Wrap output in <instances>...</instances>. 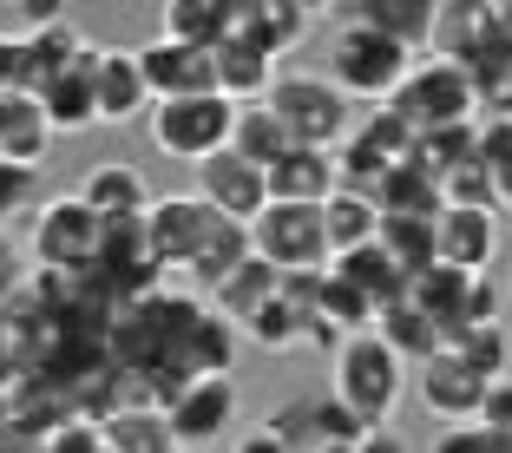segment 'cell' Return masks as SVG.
Returning a JSON list of instances; mask_svg holds the SVG:
<instances>
[{"label": "cell", "mask_w": 512, "mask_h": 453, "mask_svg": "<svg viewBox=\"0 0 512 453\" xmlns=\"http://www.w3.org/2000/svg\"><path fill=\"white\" fill-rule=\"evenodd\" d=\"M407 375H414V368H407L375 329L342 335L335 355H329V394L362 427H394V414L407 408Z\"/></svg>", "instance_id": "1"}, {"label": "cell", "mask_w": 512, "mask_h": 453, "mask_svg": "<svg viewBox=\"0 0 512 453\" xmlns=\"http://www.w3.org/2000/svg\"><path fill=\"white\" fill-rule=\"evenodd\" d=\"M407 66H414V53H401L394 40H381L375 27H362V20H348L329 33V66H322V79H329L335 92H342L348 106H388L394 92H401Z\"/></svg>", "instance_id": "2"}, {"label": "cell", "mask_w": 512, "mask_h": 453, "mask_svg": "<svg viewBox=\"0 0 512 453\" xmlns=\"http://www.w3.org/2000/svg\"><path fill=\"white\" fill-rule=\"evenodd\" d=\"M388 106H394V119H401L414 138H434V132H460V125H473V112H480V86L467 79L460 60H447V53H421V60L407 66L401 92H394Z\"/></svg>", "instance_id": "3"}, {"label": "cell", "mask_w": 512, "mask_h": 453, "mask_svg": "<svg viewBox=\"0 0 512 453\" xmlns=\"http://www.w3.org/2000/svg\"><path fill=\"white\" fill-rule=\"evenodd\" d=\"M230 132H237V106L224 92H191V99H151L145 112V145L158 158H178V165H204L217 151H230Z\"/></svg>", "instance_id": "4"}, {"label": "cell", "mask_w": 512, "mask_h": 453, "mask_svg": "<svg viewBox=\"0 0 512 453\" xmlns=\"http://www.w3.org/2000/svg\"><path fill=\"white\" fill-rule=\"evenodd\" d=\"M99 250H106V224H99L73 191L33 204L27 257H33L40 276H92V270H99Z\"/></svg>", "instance_id": "5"}, {"label": "cell", "mask_w": 512, "mask_h": 453, "mask_svg": "<svg viewBox=\"0 0 512 453\" xmlns=\"http://www.w3.org/2000/svg\"><path fill=\"white\" fill-rule=\"evenodd\" d=\"M263 106H270L276 119L289 125V138L309 145V151H335L348 132H355V106H348L322 73H302V66H283V73H276V86H270Z\"/></svg>", "instance_id": "6"}, {"label": "cell", "mask_w": 512, "mask_h": 453, "mask_svg": "<svg viewBox=\"0 0 512 453\" xmlns=\"http://www.w3.org/2000/svg\"><path fill=\"white\" fill-rule=\"evenodd\" d=\"M250 257L276 276H322L329 270V237H322V204H263L250 217Z\"/></svg>", "instance_id": "7"}, {"label": "cell", "mask_w": 512, "mask_h": 453, "mask_svg": "<svg viewBox=\"0 0 512 453\" xmlns=\"http://www.w3.org/2000/svg\"><path fill=\"white\" fill-rule=\"evenodd\" d=\"M407 302H414L447 342L467 335V329H480V322H499V309H506L493 276H460V270H447V263L407 276Z\"/></svg>", "instance_id": "8"}, {"label": "cell", "mask_w": 512, "mask_h": 453, "mask_svg": "<svg viewBox=\"0 0 512 453\" xmlns=\"http://www.w3.org/2000/svg\"><path fill=\"white\" fill-rule=\"evenodd\" d=\"M165 421H171L184 453H211L224 440H237V421H243L237 375H191L178 388V401L165 408Z\"/></svg>", "instance_id": "9"}, {"label": "cell", "mask_w": 512, "mask_h": 453, "mask_svg": "<svg viewBox=\"0 0 512 453\" xmlns=\"http://www.w3.org/2000/svg\"><path fill=\"white\" fill-rule=\"evenodd\" d=\"M493 381H480L453 348H440V355H427L414 375H407V394L421 401V414H434L440 427H460V421H480V401Z\"/></svg>", "instance_id": "10"}, {"label": "cell", "mask_w": 512, "mask_h": 453, "mask_svg": "<svg viewBox=\"0 0 512 453\" xmlns=\"http://www.w3.org/2000/svg\"><path fill=\"white\" fill-rule=\"evenodd\" d=\"M211 224L217 217L197 204L191 191H178V197H158L145 211V257H151V270L165 276V270H191V257L204 250V237H211Z\"/></svg>", "instance_id": "11"}, {"label": "cell", "mask_w": 512, "mask_h": 453, "mask_svg": "<svg viewBox=\"0 0 512 453\" xmlns=\"http://www.w3.org/2000/svg\"><path fill=\"white\" fill-rule=\"evenodd\" d=\"M191 197L211 217H224V224H250V217L270 204V184H263V171H256L250 158L217 151V158H204V165L191 171Z\"/></svg>", "instance_id": "12"}, {"label": "cell", "mask_w": 512, "mask_h": 453, "mask_svg": "<svg viewBox=\"0 0 512 453\" xmlns=\"http://www.w3.org/2000/svg\"><path fill=\"white\" fill-rule=\"evenodd\" d=\"M73 197L86 204L99 224H138V217L158 204V191H151V178L138 165H125V158H92L86 171H79Z\"/></svg>", "instance_id": "13"}, {"label": "cell", "mask_w": 512, "mask_h": 453, "mask_svg": "<svg viewBox=\"0 0 512 453\" xmlns=\"http://www.w3.org/2000/svg\"><path fill=\"white\" fill-rule=\"evenodd\" d=\"M276 434L289 440V453H322V447H355L368 434L355 414L335 401V394H289L283 408L270 414Z\"/></svg>", "instance_id": "14"}, {"label": "cell", "mask_w": 512, "mask_h": 453, "mask_svg": "<svg viewBox=\"0 0 512 453\" xmlns=\"http://www.w3.org/2000/svg\"><path fill=\"white\" fill-rule=\"evenodd\" d=\"M499 257V211H473V204H440L434 217V263L460 276H486Z\"/></svg>", "instance_id": "15"}, {"label": "cell", "mask_w": 512, "mask_h": 453, "mask_svg": "<svg viewBox=\"0 0 512 453\" xmlns=\"http://www.w3.org/2000/svg\"><path fill=\"white\" fill-rule=\"evenodd\" d=\"M132 60H138V73H145L151 99H191V92H217L211 53H204V46H184V40L151 33V40L132 46Z\"/></svg>", "instance_id": "16"}, {"label": "cell", "mask_w": 512, "mask_h": 453, "mask_svg": "<svg viewBox=\"0 0 512 453\" xmlns=\"http://www.w3.org/2000/svg\"><path fill=\"white\" fill-rule=\"evenodd\" d=\"M92 106H99V125H145L151 112V86L138 73L132 46H106L92 53Z\"/></svg>", "instance_id": "17"}, {"label": "cell", "mask_w": 512, "mask_h": 453, "mask_svg": "<svg viewBox=\"0 0 512 453\" xmlns=\"http://www.w3.org/2000/svg\"><path fill=\"white\" fill-rule=\"evenodd\" d=\"M309 33H316V14H309L302 0H237V40L256 46V53L276 60V66H283Z\"/></svg>", "instance_id": "18"}, {"label": "cell", "mask_w": 512, "mask_h": 453, "mask_svg": "<svg viewBox=\"0 0 512 453\" xmlns=\"http://www.w3.org/2000/svg\"><path fill=\"white\" fill-rule=\"evenodd\" d=\"M348 20H362L375 27L381 40H394L401 53H434V20H440V0H362V7H348Z\"/></svg>", "instance_id": "19"}, {"label": "cell", "mask_w": 512, "mask_h": 453, "mask_svg": "<svg viewBox=\"0 0 512 453\" xmlns=\"http://www.w3.org/2000/svg\"><path fill=\"white\" fill-rule=\"evenodd\" d=\"M263 184H270V204H329L342 191V171H335V151L296 145L283 165L263 171Z\"/></svg>", "instance_id": "20"}, {"label": "cell", "mask_w": 512, "mask_h": 453, "mask_svg": "<svg viewBox=\"0 0 512 453\" xmlns=\"http://www.w3.org/2000/svg\"><path fill=\"white\" fill-rule=\"evenodd\" d=\"M276 73H283V66L263 60L256 46H243L237 33H230V40L211 53V79H217V92H224L230 106H263V99H270V86H276Z\"/></svg>", "instance_id": "21"}, {"label": "cell", "mask_w": 512, "mask_h": 453, "mask_svg": "<svg viewBox=\"0 0 512 453\" xmlns=\"http://www.w3.org/2000/svg\"><path fill=\"white\" fill-rule=\"evenodd\" d=\"M46 151H53V125H46L40 99L33 92H0V158L40 171Z\"/></svg>", "instance_id": "22"}, {"label": "cell", "mask_w": 512, "mask_h": 453, "mask_svg": "<svg viewBox=\"0 0 512 453\" xmlns=\"http://www.w3.org/2000/svg\"><path fill=\"white\" fill-rule=\"evenodd\" d=\"M158 33L217 53V46L237 33V0H165V7H158Z\"/></svg>", "instance_id": "23"}, {"label": "cell", "mask_w": 512, "mask_h": 453, "mask_svg": "<svg viewBox=\"0 0 512 453\" xmlns=\"http://www.w3.org/2000/svg\"><path fill=\"white\" fill-rule=\"evenodd\" d=\"M329 270L342 276V283L355 289V296H362L375 316L388 309V302H401V296H407V270L388 257V250H381V243H362V250H348V257H335V263H329Z\"/></svg>", "instance_id": "24"}, {"label": "cell", "mask_w": 512, "mask_h": 453, "mask_svg": "<svg viewBox=\"0 0 512 453\" xmlns=\"http://www.w3.org/2000/svg\"><path fill=\"white\" fill-rule=\"evenodd\" d=\"M237 355H243V329L237 322L217 316V309H197L178 362L191 368V375H237Z\"/></svg>", "instance_id": "25"}, {"label": "cell", "mask_w": 512, "mask_h": 453, "mask_svg": "<svg viewBox=\"0 0 512 453\" xmlns=\"http://www.w3.org/2000/svg\"><path fill=\"white\" fill-rule=\"evenodd\" d=\"M99 53V46H92ZM46 112V125H53V138H73V132H92L99 125V106H92V60L73 66V73H60L46 92H33Z\"/></svg>", "instance_id": "26"}, {"label": "cell", "mask_w": 512, "mask_h": 453, "mask_svg": "<svg viewBox=\"0 0 512 453\" xmlns=\"http://www.w3.org/2000/svg\"><path fill=\"white\" fill-rule=\"evenodd\" d=\"M237 329H243V342H256L263 355H302V348H309V316H302V302L283 296V289H276L250 322H237Z\"/></svg>", "instance_id": "27"}, {"label": "cell", "mask_w": 512, "mask_h": 453, "mask_svg": "<svg viewBox=\"0 0 512 453\" xmlns=\"http://www.w3.org/2000/svg\"><path fill=\"white\" fill-rule=\"evenodd\" d=\"M322 237H329V263L348 257V250H362V243H375V237H381L375 197H362V191H335L329 204H322Z\"/></svg>", "instance_id": "28"}, {"label": "cell", "mask_w": 512, "mask_h": 453, "mask_svg": "<svg viewBox=\"0 0 512 453\" xmlns=\"http://www.w3.org/2000/svg\"><path fill=\"white\" fill-rule=\"evenodd\" d=\"M375 335L394 348V355H401L407 368H421L427 355H440V348H447V335H440V329H434V322H427L407 296H401V302H388V309L375 316Z\"/></svg>", "instance_id": "29"}, {"label": "cell", "mask_w": 512, "mask_h": 453, "mask_svg": "<svg viewBox=\"0 0 512 453\" xmlns=\"http://www.w3.org/2000/svg\"><path fill=\"white\" fill-rule=\"evenodd\" d=\"M230 151L237 158H250L256 171L283 165L289 151H296V138H289V125L276 119L270 106H237V132H230Z\"/></svg>", "instance_id": "30"}, {"label": "cell", "mask_w": 512, "mask_h": 453, "mask_svg": "<svg viewBox=\"0 0 512 453\" xmlns=\"http://www.w3.org/2000/svg\"><path fill=\"white\" fill-rule=\"evenodd\" d=\"M99 440H106V453H184L178 434H171L165 408H125L112 414L106 427H99Z\"/></svg>", "instance_id": "31"}, {"label": "cell", "mask_w": 512, "mask_h": 453, "mask_svg": "<svg viewBox=\"0 0 512 453\" xmlns=\"http://www.w3.org/2000/svg\"><path fill=\"white\" fill-rule=\"evenodd\" d=\"M276 289H283V276H276L270 263H256V257H250V263H243V270L211 296V309H217V316H230V322H250L256 309L276 296Z\"/></svg>", "instance_id": "32"}, {"label": "cell", "mask_w": 512, "mask_h": 453, "mask_svg": "<svg viewBox=\"0 0 512 453\" xmlns=\"http://www.w3.org/2000/svg\"><path fill=\"white\" fill-rule=\"evenodd\" d=\"M453 355L473 368L480 381H499V375H512V329L506 322H480V329H467V335H453Z\"/></svg>", "instance_id": "33"}, {"label": "cell", "mask_w": 512, "mask_h": 453, "mask_svg": "<svg viewBox=\"0 0 512 453\" xmlns=\"http://www.w3.org/2000/svg\"><path fill=\"white\" fill-rule=\"evenodd\" d=\"M381 250L401 263L407 276L434 270V217H381Z\"/></svg>", "instance_id": "34"}, {"label": "cell", "mask_w": 512, "mask_h": 453, "mask_svg": "<svg viewBox=\"0 0 512 453\" xmlns=\"http://www.w3.org/2000/svg\"><path fill=\"white\" fill-rule=\"evenodd\" d=\"M427 453H512V440L493 434V427H480V421H460V427H440Z\"/></svg>", "instance_id": "35"}, {"label": "cell", "mask_w": 512, "mask_h": 453, "mask_svg": "<svg viewBox=\"0 0 512 453\" xmlns=\"http://www.w3.org/2000/svg\"><path fill=\"white\" fill-rule=\"evenodd\" d=\"M40 171L33 165H7V158H0V224H14L20 211H33V204H40Z\"/></svg>", "instance_id": "36"}, {"label": "cell", "mask_w": 512, "mask_h": 453, "mask_svg": "<svg viewBox=\"0 0 512 453\" xmlns=\"http://www.w3.org/2000/svg\"><path fill=\"white\" fill-rule=\"evenodd\" d=\"M40 453H106V440H99V427H92V421H79V414H73V421H60L53 434H46Z\"/></svg>", "instance_id": "37"}, {"label": "cell", "mask_w": 512, "mask_h": 453, "mask_svg": "<svg viewBox=\"0 0 512 453\" xmlns=\"http://www.w3.org/2000/svg\"><path fill=\"white\" fill-rule=\"evenodd\" d=\"M46 447V421H27V414H7L0 421V453H40Z\"/></svg>", "instance_id": "38"}, {"label": "cell", "mask_w": 512, "mask_h": 453, "mask_svg": "<svg viewBox=\"0 0 512 453\" xmlns=\"http://www.w3.org/2000/svg\"><path fill=\"white\" fill-rule=\"evenodd\" d=\"M480 427H493V434H506V440H512V375H499L493 388H486V401H480Z\"/></svg>", "instance_id": "39"}, {"label": "cell", "mask_w": 512, "mask_h": 453, "mask_svg": "<svg viewBox=\"0 0 512 453\" xmlns=\"http://www.w3.org/2000/svg\"><path fill=\"white\" fill-rule=\"evenodd\" d=\"M230 453H289V440L276 434V421H270V414H263V421L237 427V440H230Z\"/></svg>", "instance_id": "40"}, {"label": "cell", "mask_w": 512, "mask_h": 453, "mask_svg": "<svg viewBox=\"0 0 512 453\" xmlns=\"http://www.w3.org/2000/svg\"><path fill=\"white\" fill-rule=\"evenodd\" d=\"M0 92H27V46H20V33H0Z\"/></svg>", "instance_id": "41"}, {"label": "cell", "mask_w": 512, "mask_h": 453, "mask_svg": "<svg viewBox=\"0 0 512 453\" xmlns=\"http://www.w3.org/2000/svg\"><path fill=\"white\" fill-rule=\"evenodd\" d=\"M355 453H414V440H407L401 427H368V434L355 440Z\"/></svg>", "instance_id": "42"}, {"label": "cell", "mask_w": 512, "mask_h": 453, "mask_svg": "<svg viewBox=\"0 0 512 453\" xmlns=\"http://www.w3.org/2000/svg\"><path fill=\"white\" fill-rule=\"evenodd\" d=\"M486 106H493V112H499V125H512V79H506V86H499V92H493V99H486Z\"/></svg>", "instance_id": "43"}]
</instances>
